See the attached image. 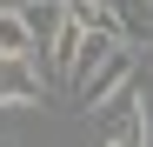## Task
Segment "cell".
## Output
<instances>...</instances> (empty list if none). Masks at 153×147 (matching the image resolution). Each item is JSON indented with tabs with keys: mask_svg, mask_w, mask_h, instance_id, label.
Returning <instances> with one entry per match:
<instances>
[{
	"mask_svg": "<svg viewBox=\"0 0 153 147\" xmlns=\"http://www.w3.org/2000/svg\"><path fill=\"white\" fill-rule=\"evenodd\" d=\"M126 87H133V47L120 40V47H107V54L73 80V100H80L87 114H107V100H113V94H126Z\"/></svg>",
	"mask_w": 153,
	"mask_h": 147,
	"instance_id": "obj_1",
	"label": "cell"
},
{
	"mask_svg": "<svg viewBox=\"0 0 153 147\" xmlns=\"http://www.w3.org/2000/svg\"><path fill=\"white\" fill-rule=\"evenodd\" d=\"M40 94H47V80H40L33 54H0V107H33Z\"/></svg>",
	"mask_w": 153,
	"mask_h": 147,
	"instance_id": "obj_2",
	"label": "cell"
},
{
	"mask_svg": "<svg viewBox=\"0 0 153 147\" xmlns=\"http://www.w3.org/2000/svg\"><path fill=\"white\" fill-rule=\"evenodd\" d=\"M107 120H120V147H153V120H146V107H140V94L126 87V94H113L107 100Z\"/></svg>",
	"mask_w": 153,
	"mask_h": 147,
	"instance_id": "obj_3",
	"label": "cell"
},
{
	"mask_svg": "<svg viewBox=\"0 0 153 147\" xmlns=\"http://www.w3.org/2000/svg\"><path fill=\"white\" fill-rule=\"evenodd\" d=\"M20 14H27L33 54H47V47H53V34L67 27V0H20Z\"/></svg>",
	"mask_w": 153,
	"mask_h": 147,
	"instance_id": "obj_4",
	"label": "cell"
},
{
	"mask_svg": "<svg viewBox=\"0 0 153 147\" xmlns=\"http://www.w3.org/2000/svg\"><path fill=\"white\" fill-rule=\"evenodd\" d=\"M107 7H113V20H120V40H126V47L153 40V0H107Z\"/></svg>",
	"mask_w": 153,
	"mask_h": 147,
	"instance_id": "obj_5",
	"label": "cell"
},
{
	"mask_svg": "<svg viewBox=\"0 0 153 147\" xmlns=\"http://www.w3.org/2000/svg\"><path fill=\"white\" fill-rule=\"evenodd\" d=\"M0 54H33V34H27L20 7H0Z\"/></svg>",
	"mask_w": 153,
	"mask_h": 147,
	"instance_id": "obj_6",
	"label": "cell"
},
{
	"mask_svg": "<svg viewBox=\"0 0 153 147\" xmlns=\"http://www.w3.org/2000/svg\"><path fill=\"white\" fill-rule=\"evenodd\" d=\"M100 147H120V140H100Z\"/></svg>",
	"mask_w": 153,
	"mask_h": 147,
	"instance_id": "obj_7",
	"label": "cell"
}]
</instances>
